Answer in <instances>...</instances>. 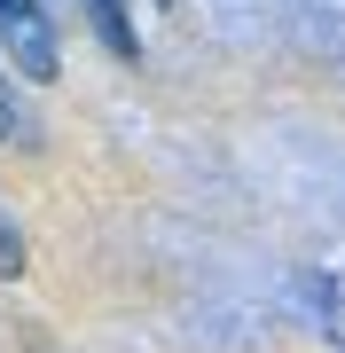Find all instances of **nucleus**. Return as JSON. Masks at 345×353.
<instances>
[{
	"mask_svg": "<svg viewBox=\"0 0 345 353\" xmlns=\"http://www.w3.org/2000/svg\"><path fill=\"white\" fill-rule=\"evenodd\" d=\"M0 48H8V63L32 79V87H48L55 71H63V55H55V24L39 0H0Z\"/></svg>",
	"mask_w": 345,
	"mask_h": 353,
	"instance_id": "obj_1",
	"label": "nucleus"
},
{
	"mask_svg": "<svg viewBox=\"0 0 345 353\" xmlns=\"http://www.w3.org/2000/svg\"><path fill=\"white\" fill-rule=\"evenodd\" d=\"M87 16H94V32H103V48L110 55H141V39H134V16H126V0H87Z\"/></svg>",
	"mask_w": 345,
	"mask_h": 353,
	"instance_id": "obj_3",
	"label": "nucleus"
},
{
	"mask_svg": "<svg viewBox=\"0 0 345 353\" xmlns=\"http://www.w3.org/2000/svg\"><path fill=\"white\" fill-rule=\"evenodd\" d=\"M212 8V24L236 39V48H259L267 39V0H205Z\"/></svg>",
	"mask_w": 345,
	"mask_h": 353,
	"instance_id": "obj_2",
	"label": "nucleus"
},
{
	"mask_svg": "<svg viewBox=\"0 0 345 353\" xmlns=\"http://www.w3.org/2000/svg\"><path fill=\"white\" fill-rule=\"evenodd\" d=\"M16 267H24V236H16V220L0 212V275H16Z\"/></svg>",
	"mask_w": 345,
	"mask_h": 353,
	"instance_id": "obj_4",
	"label": "nucleus"
}]
</instances>
